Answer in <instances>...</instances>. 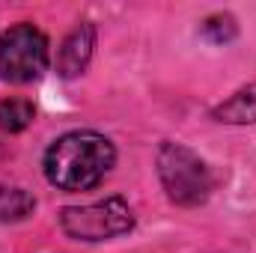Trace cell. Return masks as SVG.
Returning a JSON list of instances; mask_svg holds the SVG:
<instances>
[{
    "label": "cell",
    "mask_w": 256,
    "mask_h": 253,
    "mask_svg": "<svg viewBox=\"0 0 256 253\" xmlns=\"http://www.w3.org/2000/svg\"><path fill=\"white\" fill-rule=\"evenodd\" d=\"M116 164V146L110 137L98 131H66L60 134L42 158L45 179L57 190L78 194L104 182V176Z\"/></svg>",
    "instance_id": "cell-1"
},
{
    "label": "cell",
    "mask_w": 256,
    "mask_h": 253,
    "mask_svg": "<svg viewBox=\"0 0 256 253\" xmlns=\"http://www.w3.org/2000/svg\"><path fill=\"white\" fill-rule=\"evenodd\" d=\"M158 179H161V188L167 194V200L173 206H182V208H194V206H202L212 194V170L208 164L194 152L191 146L185 143H161L158 146Z\"/></svg>",
    "instance_id": "cell-2"
},
{
    "label": "cell",
    "mask_w": 256,
    "mask_h": 253,
    "mask_svg": "<svg viewBox=\"0 0 256 253\" xmlns=\"http://www.w3.org/2000/svg\"><path fill=\"white\" fill-rule=\"evenodd\" d=\"M48 63L51 45L36 24L18 21L0 33V78L6 84H33L48 72Z\"/></svg>",
    "instance_id": "cell-3"
},
{
    "label": "cell",
    "mask_w": 256,
    "mask_h": 253,
    "mask_svg": "<svg viewBox=\"0 0 256 253\" xmlns=\"http://www.w3.org/2000/svg\"><path fill=\"white\" fill-rule=\"evenodd\" d=\"M60 230L74 242H110L134 230V212L122 196H104L90 206H68L60 212Z\"/></svg>",
    "instance_id": "cell-4"
},
{
    "label": "cell",
    "mask_w": 256,
    "mask_h": 253,
    "mask_svg": "<svg viewBox=\"0 0 256 253\" xmlns=\"http://www.w3.org/2000/svg\"><path fill=\"white\" fill-rule=\"evenodd\" d=\"M96 51V27L92 24H78L57 48V74L60 78H78L86 72Z\"/></svg>",
    "instance_id": "cell-5"
},
{
    "label": "cell",
    "mask_w": 256,
    "mask_h": 253,
    "mask_svg": "<svg viewBox=\"0 0 256 253\" xmlns=\"http://www.w3.org/2000/svg\"><path fill=\"white\" fill-rule=\"evenodd\" d=\"M212 116L226 126H256V84L232 92L226 102H220L212 110Z\"/></svg>",
    "instance_id": "cell-6"
},
{
    "label": "cell",
    "mask_w": 256,
    "mask_h": 253,
    "mask_svg": "<svg viewBox=\"0 0 256 253\" xmlns=\"http://www.w3.org/2000/svg\"><path fill=\"white\" fill-rule=\"evenodd\" d=\"M36 212V196L18 185H0V224L27 220Z\"/></svg>",
    "instance_id": "cell-7"
},
{
    "label": "cell",
    "mask_w": 256,
    "mask_h": 253,
    "mask_svg": "<svg viewBox=\"0 0 256 253\" xmlns=\"http://www.w3.org/2000/svg\"><path fill=\"white\" fill-rule=\"evenodd\" d=\"M36 120V104L30 98L12 96L0 102V131L3 134H18Z\"/></svg>",
    "instance_id": "cell-8"
},
{
    "label": "cell",
    "mask_w": 256,
    "mask_h": 253,
    "mask_svg": "<svg viewBox=\"0 0 256 253\" xmlns=\"http://www.w3.org/2000/svg\"><path fill=\"white\" fill-rule=\"evenodd\" d=\"M202 36L212 42V45H230L236 36H238V24H236V18L232 15H226V12H218V15H208L206 21H202Z\"/></svg>",
    "instance_id": "cell-9"
}]
</instances>
